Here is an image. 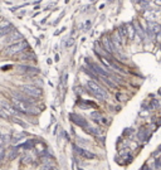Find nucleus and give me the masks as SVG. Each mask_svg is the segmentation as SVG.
Masks as SVG:
<instances>
[{"instance_id": "obj_1", "label": "nucleus", "mask_w": 161, "mask_h": 170, "mask_svg": "<svg viewBox=\"0 0 161 170\" xmlns=\"http://www.w3.org/2000/svg\"><path fill=\"white\" fill-rule=\"evenodd\" d=\"M87 87H88V92L92 94V96L96 97V98H98V100L102 101V100H105L107 97L106 91L103 90L101 86H98V84H97L94 81H88L87 82Z\"/></svg>"}, {"instance_id": "obj_2", "label": "nucleus", "mask_w": 161, "mask_h": 170, "mask_svg": "<svg viewBox=\"0 0 161 170\" xmlns=\"http://www.w3.org/2000/svg\"><path fill=\"white\" fill-rule=\"evenodd\" d=\"M27 47H28V44H27V42H24V40L14 43V44H10V46H8L5 48V54L6 56H14V54H17V53L23 52Z\"/></svg>"}, {"instance_id": "obj_3", "label": "nucleus", "mask_w": 161, "mask_h": 170, "mask_svg": "<svg viewBox=\"0 0 161 170\" xmlns=\"http://www.w3.org/2000/svg\"><path fill=\"white\" fill-rule=\"evenodd\" d=\"M19 90L25 94H28L29 97H31V98H38V97L42 96V90H39L35 86H31V84H23V86H20Z\"/></svg>"}, {"instance_id": "obj_4", "label": "nucleus", "mask_w": 161, "mask_h": 170, "mask_svg": "<svg viewBox=\"0 0 161 170\" xmlns=\"http://www.w3.org/2000/svg\"><path fill=\"white\" fill-rule=\"evenodd\" d=\"M87 63H88V66H90L91 68H93L92 71L96 72V73L98 74V76H101L103 80H110V77H111V76H110V73H108L107 71H105V68L100 67L98 64H96V63H93V62H90L88 59H87Z\"/></svg>"}, {"instance_id": "obj_5", "label": "nucleus", "mask_w": 161, "mask_h": 170, "mask_svg": "<svg viewBox=\"0 0 161 170\" xmlns=\"http://www.w3.org/2000/svg\"><path fill=\"white\" fill-rule=\"evenodd\" d=\"M73 149L75 150V153H77L81 157H83V159H94V157H96V155H94L93 153H91L90 150H86V149H83V147L78 146V145H73Z\"/></svg>"}, {"instance_id": "obj_6", "label": "nucleus", "mask_w": 161, "mask_h": 170, "mask_svg": "<svg viewBox=\"0 0 161 170\" xmlns=\"http://www.w3.org/2000/svg\"><path fill=\"white\" fill-rule=\"evenodd\" d=\"M11 94H13V97H14V100H17V101H20V102H27V103H33L31 97H29L28 94H25L24 92H21L20 90H19V91H13Z\"/></svg>"}, {"instance_id": "obj_7", "label": "nucleus", "mask_w": 161, "mask_h": 170, "mask_svg": "<svg viewBox=\"0 0 161 170\" xmlns=\"http://www.w3.org/2000/svg\"><path fill=\"white\" fill-rule=\"evenodd\" d=\"M69 120L77 126H81V127H83V129H88V124L86 120L83 117H81V116L75 115V113H69Z\"/></svg>"}, {"instance_id": "obj_8", "label": "nucleus", "mask_w": 161, "mask_h": 170, "mask_svg": "<svg viewBox=\"0 0 161 170\" xmlns=\"http://www.w3.org/2000/svg\"><path fill=\"white\" fill-rule=\"evenodd\" d=\"M21 38H23V37H21V34L19 33V31L15 30V31H13L11 34H9V35L6 37L4 40H3V43H4V44H8V43L14 44V42H17V40L21 39ZM17 43H18V42H17Z\"/></svg>"}, {"instance_id": "obj_9", "label": "nucleus", "mask_w": 161, "mask_h": 170, "mask_svg": "<svg viewBox=\"0 0 161 170\" xmlns=\"http://www.w3.org/2000/svg\"><path fill=\"white\" fill-rule=\"evenodd\" d=\"M102 42H103V47H105V49L107 50L108 53H115V44H113V42L110 38H107V37H105L102 39Z\"/></svg>"}, {"instance_id": "obj_10", "label": "nucleus", "mask_w": 161, "mask_h": 170, "mask_svg": "<svg viewBox=\"0 0 161 170\" xmlns=\"http://www.w3.org/2000/svg\"><path fill=\"white\" fill-rule=\"evenodd\" d=\"M161 30V27L157 23H150L149 24V33L152 34V35H156V34H159Z\"/></svg>"}, {"instance_id": "obj_11", "label": "nucleus", "mask_w": 161, "mask_h": 170, "mask_svg": "<svg viewBox=\"0 0 161 170\" xmlns=\"http://www.w3.org/2000/svg\"><path fill=\"white\" fill-rule=\"evenodd\" d=\"M19 71L20 72H28V73H38L39 69L34 68V67H29V66H19Z\"/></svg>"}, {"instance_id": "obj_12", "label": "nucleus", "mask_w": 161, "mask_h": 170, "mask_svg": "<svg viewBox=\"0 0 161 170\" xmlns=\"http://www.w3.org/2000/svg\"><path fill=\"white\" fill-rule=\"evenodd\" d=\"M13 31H15L14 27H13L11 24H9L8 27H4V28H1V30H0V34H1V37L4 38L5 35H8V34H11Z\"/></svg>"}, {"instance_id": "obj_13", "label": "nucleus", "mask_w": 161, "mask_h": 170, "mask_svg": "<svg viewBox=\"0 0 161 170\" xmlns=\"http://www.w3.org/2000/svg\"><path fill=\"white\" fill-rule=\"evenodd\" d=\"M34 144H35V141H34V140H28L25 144L19 145L18 147H19V149H20V147H21V149H31V147L34 146Z\"/></svg>"}, {"instance_id": "obj_14", "label": "nucleus", "mask_w": 161, "mask_h": 170, "mask_svg": "<svg viewBox=\"0 0 161 170\" xmlns=\"http://www.w3.org/2000/svg\"><path fill=\"white\" fill-rule=\"evenodd\" d=\"M11 141V137H10V135H8V134H3L1 135V146H5L8 143H10Z\"/></svg>"}, {"instance_id": "obj_15", "label": "nucleus", "mask_w": 161, "mask_h": 170, "mask_svg": "<svg viewBox=\"0 0 161 170\" xmlns=\"http://www.w3.org/2000/svg\"><path fill=\"white\" fill-rule=\"evenodd\" d=\"M18 149L19 147H14V149H11L10 151H9V159L10 160H14L15 157L18 156Z\"/></svg>"}, {"instance_id": "obj_16", "label": "nucleus", "mask_w": 161, "mask_h": 170, "mask_svg": "<svg viewBox=\"0 0 161 170\" xmlns=\"http://www.w3.org/2000/svg\"><path fill=\"white\" fill-rule=\"evenodd\" d=\"M86 131L88 132V134L94 135V136H98V135L101 134V131H98V129H93V127H88Z\"/></svg>"}, {"instance_id": "obj_17", "label": "nucleus", "mask_w": 161, "mask_h": 170, "mask_svg": "<svg viewBox=\"0 0 161 170\" xmlns=\"http://www.w3.org/2000/svg\"><path fill=\"white\" fill-rule=\"evenodd\" d=\"M91 117L93 118V121L100 122V121H101V117H102V116H101V113H100V112H92V113H91Z\"/></svg>"}, {"instance_id": "obj_18", "label": "nucleus", "mask_w": 161, "mask_h": 170, "mask_svg": "<svg viewBox=\"0 0 161 170\" xmlns=\"http://www.w3.org/2000/svg\"><path fill=\"white\" fill-rule=\"evenodd\" d=\"M14 121L17 122V124H19V125H21L23 127H27V124H24L23 121H20V120H18V118H14Z\"/></svg>"}, {"instance_id": "obj_19", "label": "nucleus", "mask_w": 161, "mask_h": 170, "mask_svg": "<svg viewBox=\"0 0 161 170\" xmlns=\"http://www.w3.org/2000/svg\"><path fill=\"white\" fill-rule=\"evenodd\" d=\"M4 157H5V149L4 146H1V160H4Z\"/></svg>"}, {"instance_id": "obj_20", "label": "nucleus", "mask_w": 161, "mask_h": 170, "mask_svg": "<svg viewBox=\"0 0 161 170\" xmlns=\"http://www.w3.org/2000/svg\"><path fill=\"white\" fill-rule=\"evenodd\" d=\"M71 44H73V39H72V38H69V40H68V43H67V47H69Z\"/></svg>"}, {"instance_id": "obj_21", "label": "nucleus", "mask_w": 161, "mask_h": 170, "mask_svg": "<svg viewBox=\"0 0 161 170\" xmlns=\"http://www.w3.org/2000/svg\"><path fill=\"white\" fill-rule=\"evenodd\" d=\"M9 68H11V66H5V67H3V71H8Z\"/></svg>"}, {"instance_id": "obj_22", "label": "nucleus", "mask_w": 161, "mask_h": 170, "mask_svg": "<svg viewBox=\"0 0 161 170\" xmlns=\"http://www.w3.org/2000/svg\"><path fill=\"white\" fill-rule=\"evenodd\" d=\"M159 93H160V94H161V88H160V91H159Z\"/></svg>"}, {"instance_id": "obj_23", "label": "nucleus", "mask_w": 161, "mask_h": 170, "mask_svg": "<svg viewBox=\"0 0 161 170\" xmlns=\"http://www.w3.org/2000/svg\"><path fill=\"white\" fill-rule=\"evenodd\" d=\"M145 1H149V0H145Z\"/></svg>"}, {"instance_id": "obj_24", "label": "nucleus", "mask_w": 161, "mask_h": 170, "mask_svg": "<svg viewBox=\"0 0 161 170\" xmlns=\"http://www.w3.org/2000/svg\"><path fill=\"white\" fill-rule=\"evenodd\" d=\"M82 170H84V169H82Z\"/></svg>"}]
</instances>
